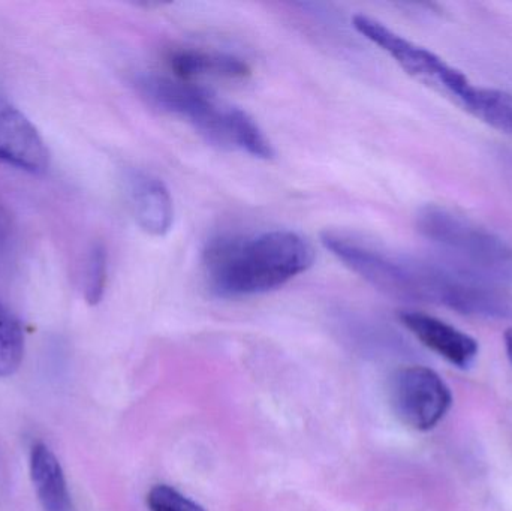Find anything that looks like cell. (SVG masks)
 I'll return each instance as SVG.
<instances>
[{
	"label": "cell",
	"instance_id": "cell-1",
	"mask_svg": "<svg viewBox=\"0 0 512 511\" xmlns=\"http://www.w3.org/2000/svg\"><path fill=\"white\" fill-rule=\"evenodd\" d=\"M321 242L343 266L388 296L480 317L511 315L504 297L469 273L390 254L345 231L325 230Z\"/></svg>",
	"mask_w": 512,
	"mask_h": 511
},
{
	"label": "cell",
	"instance_id": "cell-2",
	"mask_svg": "<svg viewBox=\"0 0 512 511\" xmlns=\"http://www.w3.org/2000/svg\"><path fill=\"white\" fill-rule=\"evenodd\" d=\"M313 261L312 245L289 230L225 234L210 240L203 254L209 290L222 299L270 293L307 272Z\"/></svg>",
	"mask_w": 512,
	"mask_h": 511
},
{
	"label": "cell",
	"instance_id": "cell-3",
	"mask_svg": "<svg viewBox=\"0 0 512 511\" xmlns=\"http://www.w3.org/2000/svg\"><path fill=\"white\" fill-rule=\"evenodd\" d=\"M134 86L147 104L185 120L213 146L256 159L273 158L270 140L246 111L221 101L197 83L149 72L137 75Z\"/></svg>",
	"mask_w": 512,
	"mask_h": 511
},
{
	"label": "cell",
	"instance_id": "cell-4",
	"mask_svg": "<svg viewBox=\"0 0 512 511\" xmlns=\"http://www.w3.org/2000/svg\"><path fill=\"white\" fill-rule=\"evenodd\" d=\"M352 26L360 35L385 51L409 77L444 98L451 99L460 107H465L475 86L462 71L369 15H354Z\"/></svg>",
	"mask_w": 512,
	"mask_h": 511
},
{
	"label": "cell",
	"instance_id": "cell-5",
	"mask_svg": "<svg viewBox=\"0 0 512 511\" xmlns=\"http://www.w3.org/2000/svg\"><path fill=\"white\" fill-rule=\"evenodd\" d=\"M417 227L427 239L463 255L478 266L502 269L511 261V249L501 239L444 207L421 209Z\"/></svg>",
	"mask_w": 512,
	"mask_h": 511
},
{
	"label": "cell",
	"instance_id": "cell-6",
	"mask_svg": "<svg viewBox=\"0 0 512 511\" xmlns=\"http://www.w3.org/2000/svg\"><path fill=\"white\" fill-rule=\"evenodd\" d=\"M388 393L397 419L415 431L435 428L453 404L450 387L424 366L399 369L391 377Z\"/></svg>",
	"mask_w": 512,
	"mask_h": 511
},
{
	"label": "cell",
	"instance_id": "cell-7",
	"mask_svg": "<svg viewBox=\"0 0 512 511\" xmlns=\"http://www.w3.org/2000/svg\"><path fill=\"white\" fill-rule=\"evenodd\" d=\"M0 161L29 171L47 170L50 153L36 126L14 105L0 98Z\"/></svg>",
	"mask_w": 512,
	"mask_h": 511
},
{
	"label": "cell",
	"instance_id": "cell-8",
	"mask_svg": "<svg viewBox=\"0 0 512 511\" xmlns=\"http://www.w3.org/2000/svg\"><path fill=\"white\" fill-rule=\"evenodd\" d=\"M126 195L138 227L153 237H164L174 225V200L164 182L146 171L126 176Z\"/></svg>",
	"mask_w": 512,
	"mask_h": 511
},
{
	"label": "cell",
	"instance_id": "cell-9",
	"mask_svg": "<svg viewBox=\"0 0 512 511\" xmlns=\"http://www.w3.org/2000/svg\"><path fill=\"white\" fill-rule=\"evenodd\" d=\"M403 326L429 350L459 368H468L477 359L478 342L445 321L423 312H402Z\"/></svg>",
	"mask_w": 512,
	"mask_h": 511
},
{
	"label": "cell",
	"instance_id": "cell-10",
	"mask_svg": "<svg viewBox=\"0 0 512 511\" xmlns=\"http://www.w3.org/2000/svg\"><path fill=\"white\" fill-rule=\"evenodd\" d=\"M167 63L174 77L191 83L200 78L243 80L251 75L248 63L239 57L219 51L183 48L170 53Z\"/></svg>",
	"mask_w": 512,
	"mask_h": 511
},
{
	"label": "cell",
	"instance_id": "cell-11",
	"mask_svg": "<svg viewBox=\"0 0 512 511\" xmlns=\"http://www.w3.org/2000/svg\"><path fill=\"white\" fill-rule=\"evenodd\" d=\"M30 477L44 511H75L62 465L50 447L33 444L30 450Z\"/></svg>",
	"mask_w": 512,
	"mask_h": 511
},
{
	"label": "cell",
	"instance_id": "cell-12",
	"mask_svg": "<svg viewBox=\"0 0 512 511\" xmlns=\"http://www.w3.org/2000/svg\"><path fill=\"white\" fill-rule=\"evenodd\" d=\"M463 108L492 128L512 137V93L475 86Z\"/></svg>",
	"mask_w": 512,
	"mask_h": 511
},
{
	"label": "cell",
	"instance_id": "cell-13",
	"mask_svg": "<svg viewBox=\"0 0 512 511\" xmlns=\"http://www.w3.org/2000/svg\"><path fill=\"white\" fill-rule=\"evenodd\" d=\"M24 356V333L20 321L0 302V378L11 377Z\"/></svg>",
	"mask_w": 512,
	"mask_h": 511
},
{
	"label": "cell",
	"instance_id": "cell-14",
	"mask_svg": "<svg viewBox=\"0 0 512 511\" xmlns=\"http://www.w3.org/2000/svg\"><path fill=\"white\" fill-rule=\"evenodd\" d=\"M108 279V254L102 243H93L87 252L84 266V299L89 305H98L104 297Z\"/></svg>",
	"mask_w": 512,
	"mask_h": 511
},
{
	"label": "cell",
	"instance_id": "cell-15",
	"mask_svg": "<svg viewBox=\"0 0 512 511\" xmlns=\"http://www.w3.org/2000/svg\"><path fill=\"white\" fill-rule=\"evenodd\" d=\"M147 506L150 511H206L200 504L189 500L168 485H158L150 489Z\"/></svg>",
	"mask_w": 512,
	"mask_h": 511
},
{
	"label": "cell",
	"instance_id": "cell-16",
	"mask_svg": "<svg viewBox=\"0 0 512 511\" xmlns=\"http://www.w3.org/2000/svg\"><path fill=\"white\" fill-rule=\"evenodd\" d=\"M9 236H11V225H9L6 213L0 209V251L8 245Z\"/></svg>",
	"mask_w": 512,
	"mask_h": 511
},
{
	"label": "cell",
	"instance_id": "cell-17",
	"mask_svg": "<svg viewBox=\"0 0 512 511\" xmlns=\"http://www.w3.org/2000/svg\"><path fill=\"white\" fill-rule=\"evenodd\" d=\"M505 350H507L508 359H510L512 365V327L505 332Z\"/></svg>",
	"mask_w": 512,
	"mask_h": 511
}]
</instances>
